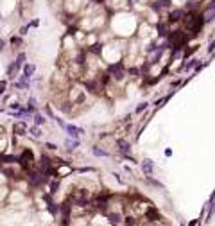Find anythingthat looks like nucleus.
Here are the masks:
<instances>
[{
  "label": "nucleus",
  "mask_w": 215,
  "mask_h": 226,
  "mask_svg": "<svg viewBox=\"0 0 215 226\" xmlns=\"http://www.w3.org/2000/svg\"><path fill=\"white\" fill-rule=\"evenodd\" d=\"M6 88H7V81H0V95L6 92Z\"/></svg>",
  "instance_id": "4be33fe9"
},
{
  "label": "nucleus",
  "mask_w": 215,
  "mask_h": 226,
  "mask_svg": "<svg viewBox=\"0 0 215 226\" xmlns=\"http://www.w3.org/2000/svg\"><path fill=\"white\" fill-rule=\"evenodd\" d=\"M31 2H32V0H31Z\"/></svg>",
  "instance_id": "c85d7f7f"
},
{
  "label": "nucleus",
  "mask_w": 215,
  "mask_h": 226,
  "mask_svg": "<svg viewBox=\"0 0 215 226\" xmlns=\"http://www.w3.org/2000/svg\"><path fill=\"white\" fill-rule=\"evenodd\" d=\"M27 183L32 188H38V187L49 183V176L45 174L41 169L40 171H27Z\"/></svg>",
  "instance_id": "f257e3e1"
},
{
  "label": "nucleus",
  "mask_w": 215,
  "mask_h": 226,
  "mask_svg": "<svg viewBox=\"0 0 215 226\" xmlns=\"http://www.w3.org/2000/svg\"><path fill=\"white\" fill-rule=\"evenodd\" d=\"M11 45H13V49H20L22 45H23V40H22V36H11Z\"/></svg>",
  "instance_id": "f8f14e48"
},
{
  "label": "nucleus",
  "mask_w": 215,
  "mask_h": 226,
  "mask_svg": "<svg viewBox=\"0 0 215 226\" xmlns=\"http://www.w3.org/2000/svg\"><path fill=\"white\" fill-rule=\"evenodd\" d=\"M203 16H205V20H213V18H215V2L208 7V11H206Z\"/></svg>",
  "instance_id": "ddd939ff"
},
{
  "label": "nucleus",
  "mask_w": 215,
  "mask_h": 226,
  "mask_svg": "<svg viewBox=\"0 0 215 226\" xmlns=\"http://www.w3.org/2000/svg\"><path fill=\"white\" fill-rule=\"evenodd\" d=\"M9 108H11V110H18V108H20V104H18V103H11Z\"/></svg>",
  "instance_id": "a878e982"
},
{
  "label": "nucleus",
  "mask_w": 215,
  "mask_h": 226,
  "mask_svg": "<svg viewBox=\"0 0 215 226\" xmlns=\"http://www.w3.org/2000/svg\"><path fill=\"white\" fill-rule=\"evenodd\" d=\"M32 119H34V124H36V126H43V124L47 122V119H45L41 113H34V115H32Z\"/></svg>",
  "instance_id": "2eb2a0df"
},
{
  "label": "nucleus",
  "mask_w": 215,
  "mask_h": 226,
  "mask_svg": "<svg viewBox=\"0 0 215 226\" xmlns=\"http://www.w3.org/2000/svg\"><path fill=\"white\" fill-rule=\"evenodd\" d=\"M29 29H31L29 25H23V27H22V29H20V36H25V34H27V31H29Z\"/></svg>",
  "instance_id": "5701e85b"
},
{
  "label": "nucleus",
  "mask_w": 215,
  "mask_h": 226,
  "mask_svg": "<svg viewBox=\"0 0 215 226\" xmlns=\"http://www.w3.org/2000/svg\"><path fill=\"white\" fill-rule=\"evenodd\" d=\"M13 65H14V68H16V70L23 68V65H25V54H23V52H20V54L16 56V59L13 61Z\"/></svg>",
  "instance_id": "6e6552de"
},
{
  "label": "nucleus",
  "mask_w": 215,
  "mask_h": 226,
  "mask_svg": "<svg viewBox=\"0 0 215 226\" xmlns=\"http://www.w3.org/2000/svg\"><path fill=\"white\" fill-rule=\"evenodd\" d=\"M45 113H47V115H49V117H50V119H54V120H56V119H58V117H56V115H54V111H52V110H50V106H45Z\"/></svg>",
  "instance_id": "412c9836"
},
{
  "label": "nucleus",
  "mask_w": 215,
  "mask_h": 226,
  "mask_svg": "<svg viewBox=\"0 0 215 226\" xmlns=\"http://www.w3.org/2000/svg\"><path fill=\"white\" fill-rule=\"evenodd\" d=\"M13 133L16 135V136H25V135L29 133V126L25 122H14L13 124Z\"/></svg>",
  "instance_id": "39448f33"
},
{
  "label": "nucleus",
  "mask_w": 215,
  "mask_h": 226,
  "mask_svg": "<svg viewBox=\"0 0 215 226\" xmlns=\"http://www.w3.org/2000/svg\"><path fill=\"white\" fill-rule=\"evenodd\" d=\"M142 169H143V172L149 176L151 172H153V169H154V163L151 162V160H143L142 162Z\"/></svg>",
  "instance_id": "9d476101"
},
{
  "label": "nucleus",
  "mask_w": 215,
  "mask_h": 226,
  "mask_svg": "<svg viewBox=\"0 0 215 226\" xmlns=\"http://www.w3.org/2000/svg\"><path fill=\"white\" fill-rule=\"evenodd\" d=\"M117 144H118V149H120V153H122V154H129V151H131L129 142H125V140H118Z\"/></svg>",
  "instance_id": "1a4fd4ad"
},
{
  "label": "nucleus",
  "mask_w": 215,
  "mask_h": 226,
  "mask_svg": "<svg viewBox=\"0 0 215 226\" xmlns=\"http://www.w3.org/2000/svg\"><path fill=\"white\" fill-rule=\"evenodd\" d=\"M120 219H122L120 214H109V223H113V224H118Z\"/></svg>",
  "instance_id": "6ab92c4d"
},
{
  "label": "nucleus",
  "mask_w": 215,
  "mask_h": 226,
  "mask_svg": "<svg viewBox=\"0 0 215 226\" xmlns=\"http://www.w3.org/2000/svg\"><path fill=\"white\" fill-rule=\"evenodd\" d=\"M79 145H81V140H79V138H66V140H65V149H66V151H74V149H77V147H79Z\"/></svg>",
  "instance_id": "0eeeda50"
},
{
  "label": "nucleus",
  "mask_w": 215,
  "mask_h": 226,
  "mask_svg": "<svg viewBox=\"0 0 215 226\" xmlns=\"http://www.w3.org/2000/svg\"><path fill=\"white\" fill-rule=\"evenodd\" d=\"M92 153L95 154V156H109V153H108V151H104V149H99V147H93Z\"/></svg>",
  "instance_id": "a211bd4d"
},
{
  "label": "nucleus",
  "mask_w": 215,
  "mask_h": 226,
  "mask_svg": "<svg viewBox=\"0 0 215 226\" xmlns=\"http://www.w3.org/2000/svg\"><path fill=\"white\" fill-rule=\"evenodd\" d=\"M41 126H36V124H34V126H29V135H31V136H34V138H40L41 136V129H40Z\"/></svg>",
  "instance_id": "9b49d317"
},
{
  "label": "nucleus",
  "mask_w": 215,
  "mask_h": 226,
  "mask_svg": "<svg viewBox=\"0 0 215 226\" xmlns=\"http://www.w3.org/2000/svg\"><path fill=\"white\" fill-rule=\"evenodd\" d=\"M203 23H205V16H199V14H194V13H190V14L185 18V25H186V29H188V31H192V32L201 31Z\"/></svg>",
  "instance_id": "f03ea898"
},
{
  "label": "nucleus",
  "mask_w": 215,
  "mask_h": 226,
  "mask_svg": "<svg viewBox=\"0 0 215 226\" xmlns=\"http://www.w3.org/2000/svg\"><path fill=\"white\" fill-rule=\"evenodd\" d=\"M43 147H47L49 151H58V145L52 144V142H45V144H43Z\"/></svg>",
  "instance_id": "aec40b11"
},
{
  "label": "nucleus",
  "mask_w": 215,
  "mask_h": 226,
  "mask_svg": "<svg viewBox=\"0 0 215 226\" xmlns=\"http://www.w3.org/2000/svg\"><path fill=\"white\" fill-rule=\"evenodd\" d=\"M65 131L68 133V136L72 138H79L81 135H84V129L82 127H77V126H72V124H66V127H65Z\"/></svg>",
  "instance_id": "423d86ee"
},
{
  "label": "nucleus",
  "mask_w": 215,
  "mask_h": 226,
  "mask_svg": "<svg viewBox=\"0 0 215 226\" xmlns=\"http://www.w3.org/2000/svg\"><path fill=\"white\" fill-rule=\"evenodd\" d=\"M92 2H95V4H104V0H92Z\"/></svg>",
  "instance_id": "cd10ccee"
},
{
  "label": "nucleus",
  "mask_w": 215,
  "mask_h": 226,
  "mask_svg": "<svg viewBox=\"0 0 215 226\" xmlns=\"http://www.w3.org/2000/svg\"><path fill=\"white\" fill-rule=\"evenodd\" d=\"M49 187H50V190H49V192H50V194H56V192L59 190V180H56V178H54Z\"/></svg>",
  "instance_id": "f3484780"
},
{
  "label": "nucleus",
  "mask_w": 215,
  "mask_h": 226,
  "mask_svg": "<svg viewBox=\"0 0 215 226\" xmlns=\"http://www.w3.org/2000/svg\"><path fill=\"white\" fill-rule=\"evenodd\" d=\"M27 25H29V27H38V25H40V20H32L31 23H27Z\"/></svg>",
  "instance_id": "393cba45"
},
{
  "label": "nucleus",
  "mask_w": 215,
  "mask_h": 226,
  "mask_svg": "<svg viewBox=\"0 0 215 226\" xmlns=\"http://www.w3.org/2000/svg\"><path fill=\"white\" fill-rule=\"evenodd\" d=\"M34 72H36V65H23V74L25 75H29V77H32L34 75Z\"/></svg>",
  "instance_id": "4468645a"
},
{
  "label": "nucleus",
  "mask_w": 215,
  "mask_h": 226,
  "mask_svg": "<svg viewBox=\"0 0 215 226\" xmlns=\"http://www.w3.org/2000/svg\"><path fill=\"white\" fill-rule=\"evenodd\" d=\"M181 18H183V11H172L169 20H170V22H179Z\"/></svg>",
  "instance_id": "dca6fc26"
},
{
  "label": "nucleus",
  "mask_w": 215,
  "mask_h": 226,
  "mask_svg": "<svg viewBox=\"0 0 215 226\" xmlns=\"http://www.w3.org/2000/svg\"><path fill=\"white\" fill-rule=\"evenodd\" d=\"M32 162H34V154L31 149H23V153L18 156V165L22 167V171H31Z\"/></svg>",
  "instance_id": "7ed1b4c3"
},
{
  "label": "nucleus",
  "mask_w": 215,
  "mask_h": 226,
  "mask_svg": "<svg viewBox=\"0 0 215 226\" xmlns=\"http://www.w3.org/2000/svg\"><path fill=\"white\" fill-rule=\"evenodd\" d=\"M4 45H6V41L2 40V38H0V52L4 50Z\"/></svg>",
  "instance_id": "bb28decb"
},
{
  "label": "nucleus",
  "mask_w": 215,
  "mask_h": 226,
  "mask_svg": "<svg viewBox=\"0 0 215 226\" xmlns=\"http://www.w3.org/2000/svg\"><path fill=\"white\" fill-rule=\"evenodd\" d=\"M145 108H147V103H142V104H140V106H138V108H136V113H140V111H143V110H145Z\"/></svg>",
  "instance_id": "b1692460"
},
{
  "label": "nucleus",
  "mask_w": 215,
  "mask_h": 226,
  "mask_svg": "<svg viewBox=\"0 0 215 226\" xmlns=\"http://www.w3.org/2000/svg\"><path fill=\"white\" fill-rule=\"evenodd\" d=\"M108 72H109V75L111 77H115V79H122L124 77V63L122 61H117V63H113V65H109L108 67Z\"/></svg>",
  "instance_id": "20e7f679"
}]
</instances>
